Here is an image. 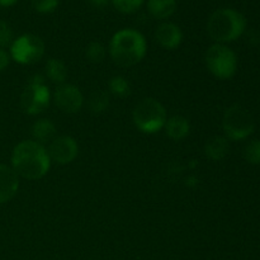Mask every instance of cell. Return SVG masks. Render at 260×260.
<instances>
[{
  "mask_svg": "<svg viewBox=\"0 0 260 260\" xmlns=\"http://www.w3.org/2000/svg\"><path fill=\"white\" fill-rule=\"evenodd\" d=\"M13 170L29 180L41 179L48 173L51 160L45 147L36 141H22L12 154Z\"/></svg>",
  "mask_w": 260,
  "mask_h": 260,
  "instance_id": "1",
  "label": "cell"
},
{
  "mask_svg": "<svg viewBox=\"0 0 260 260\" xmlns=\"http://www.w3.org/2000/svg\"><path fill=\"white\" fill-rule=\"evenodd\" d=\"M146 40L135 29L118 30L109 43V53L117 65L129 68L139 63L146 55Z\"/></svg>",
  "mask_w": 260,
  "mask_h": 260,
  "instance_id": "2",
  "label": "cell"
},
{
  "mask_svg": "<svg viewBox=\"0 0 260 260\" xmlns=\"http://www.w3.org/2000/svg\"><path fill=\"white\" fill-rule=\"evenodd\" d=\"M246 19L238 10L223 9L212 13L207 23V32L210 37L217 43L235 41L245 32Z\"/></svg>",
  "mask_w": 260,
  "mask_h": 260,
  "instance_id": "3",
  "label": "cell"
},
{
  "mask_svg": "<svg viewBox=\"0 0 260 260\" xmlns=\"http://www.w3.org/2000/svg\"><path fill=\"white\" fill-rule=\"evenodd\" d=\"M134 122L140 131L145 134H155L165 126L167 111L159 101L145 98L135 107Z\"/></svg>",
  "mask_w": 260,
  "mask_h": 260,
  "instance_id": "4",
  "label": "cell"
},
{
  "mask_svg": "<svg viewBox=\"0 0 260 260\" xmlns=\"http://www.w3.org/2000/svg\"><path fill=\"white\" fill-rule=\"evenodd\" d=\"M254 118L248 109L244 107L231 106L223 114L222 128L228 139L239 141L250 136L254 132Z\"/></svg>",
  "mask_w": 260,
  "mask_h": 260,
  "instance_id": "5",
  "label": "cell"
},
{
  "mask_svg": "<svg viewBox=\"0 0 260 260\" xmlns=\"http://www.w3.org/2000/svg\"><path fill=\"white\" fill-rule=\"evenodd\" d=\"M206 65L216 78L230 79L235 75L238 69V57L228 46L216 43L206 52Z\"/></svg>",
  "mask_w": 260,
  "mask_h": 260,
  "instance_id": "6",
  "label": "cell"
},
{
  "mask_svg": "<svg viewBox=\"0 0 260 260\" xmlns=\"http://www.w3.org/2000/svg\"><path fill=\"white\" fill-rule=\"evenodd\" d=\"M50 89L45 84V79L41 75H35L28 81V85L20 96V106L23 111L30 116L46 111L50 106Z\"/></svg>",
  "mask_w": 260,
  "mask_h": 260,
  "instance_id": "7",
  "label": "cell"
},
{
  "mask_svg": "<svg viewBox=\"0 0 260 260\" xmlns=\"http://www.w3.org/2000/svg\"><path fill=\"white\" fill-rule=\"evenodd\" d=\"M45 55V43L35 35H23L13 41L10 45V56L13 60L22 65H30Z\"/></svg>",
  "mask_w": 260,
  "mask_h": 260,
  "instance_id": "8",
  "label": "cell"
},
{
  "mask_svg": "<svg viewBox=\"0 0 260 260\" xmlns=\"http://www.w3.org/2000/svg\"><path fill=\"white\" fill-rule=\"evenodd\" d=\"M48 156L51 161L58 165L70 164L79 154V146L75 139L70 136H58L51 141L48 149Z\"/></svg>",
  "mask_w": 260,
  "mask_h": 260,
  "instance_id": "9",
  "label": "cell"
},
{
  "mask_svg": "<svg viewBox=\"0 0 260 260\" xmlns=\"http://www.w3.org/2000/svg\"><path fill=\"white\" fill-rule=\"evenodd\" d=\"M55 104L63 113L73 114L80 111L84 103V96L79 88L71 84H61L53 94Z\"/></svg>",
  "mask_w": 260,
  "mask_h": 260,
  "instance_id": "10",
  "label": "cell"
},
{
  "mask_svg": "<svg viewBox=\"0 0 260 260\" xmlns=\"http://www.w3.org/2000/svg\"><path fill=\"white\" fill-rule=\"evenodd\" d=\"M156 42L167 50H175L183 41V32L174 23L165 22L156 28Z\"/></svg>",
  "mask_w": 260,
  "mask_h": 260,
  "instance_id": "11",
  "label": "cell"
},
{
  "mask_svg": "<svg viewBox=\"0 0 260 260\" xmlns=\"http://www.w3.org/2000/svg\"><path fill=\"white\" fill-rule=\"evenodd\" d=\"M19 179L13 168L0 164V203H5L12 200L18 192Z\"/></svg>",
  "mask_w": 260,
  "mask_h": 260,
  "instance_id": "12",
  "label": "cell"
},
{
  "mask_svg": "<svg viewBox=\"0 0 260 260\" xmlns=\"http://www.w3.org/2000/svg\"><path fill=\"white\" fill-rule=\"evenodd\" d=\"M165 132L174 141H180L189 135L190 124L185 117L173 116L165 122Z\"/></svg>",
  "mask_w": 260,
  "mask_h": 260,
  "instance_id": "13",
  "label": "cell"
},
{
  "mask_svg": "<svg viewBox=\"0 0 260 260\" xmlns=\"http://www.w3.org/2000/svg\"><path fill=\"white\" fill-rule=\"evenodd\" d=\"M230 150V144H229L228 137L215 136L211 140H208L205 147L206 156L213 161H220L225 159Z\"/></svg>",
  "mask_w": 260,
  "mask_h": 260,
  "instance_id": "14",
  "label": "cell"
},
{
  "mask_svg": "<svg viewBox=\"0 0 260 260\" xmlns=\"http://www.w3.org/2000/svg\"><path fill=\"white\" fill-rule=\"evenodd\" d=\"M56 127L50 119H38L32 126V136L36 142L38 144H46L48 141H52L55 139Z\"/></svg>",
  "mask_w": 260,
  "mask_h": 260,
  "instance_id": "15",
  "label": "cell"
},
{
  "mask_svg": "<svg viewBox=\"0 0 260 260\" xmlns=\"http://www.w3.org/2000/svg\"><path fill=\"white\" fill-rule=\"evenodd\" d=\"M147 9L156 19H167L174 14L177 9V0H149Z\"/></svg>",
  "mask_w": 260,
  "mask_h": 260,
  "instance_id": "16",
  "label": "cell"
},
{
  "mask_svg": "<svg viewBox=\"0 0 260 260\" xmlns=\"http://www.w3.org/2000/svg\"><path fill=\"white\" fill-rule=\"evenodd\" d=\"M46 75L52 83L63 84L68 78V68L58 58H50L46 62Z\"/></svg>",
  "mask_w": 260,
  "mask_h": 260,
  "instance_id": "17",
  "label": "cell"
},
{
  "mask_svg": "<svg viewBox=\"0 0 260 260\" xmlns=\"http://www.w3.org/2000/svg\"><path fill=\"white\" fill-rule=\"evenodd\" d=\"M89 109L91 113L101 114L108 108L109 106V95L103 90H96L89 98Z\"/></svg>",
  "mask_w": 260,
  "mask_h": 260,
  "instance_id": "18",
  "label": "cell"
},
{
  "mask_svg": "<svg viewBox=\"0 0 260 260\" xmlns=\"http://www.w3.org/2000/svg\"><path fill=\"white\" fill-rule=\"evenodd\" d=\"M109 89H111L112 94H114L116 96H119V98H126L131 93L128 81L123 76H113L109 80Z\"/></svg>",
  "mask_w": 260,
  "mask_h": 260,
  "instance_id": "19",
  "label": "cell"
},
{
  "mask_svg": "<svg viewBox=\"0 0 260 260\" xmlns=\"http://www.w3.org/2000/svg\"><path fill=\"white\" fill-rule=\"evenodd\" d=\"M85 56L90 62L99 63L106 58V48L102 43L94 41V42H90L86 46Z\"/></svg>",
  "mask_w": 260,
  "mask_h": 260,
  "instance_id": "20",
  "label": "cell"
},
{
  "mask_svg": "<svg viewBox=\"0 0 260 260\" xmlns=\"http://www.w3.org/2000/svg\"><path fill=\"white\" fill-rule=\"evenodd\" d=\"M244 159L253 165L260 164V140H253L244 147Z\"/></svg>",
  "mask_w": 260,
  "mask_h": 260,
  "instance_id": "21",
  "label": "cell"
},
{
  "mask_svg": "<svg viewBox=\"0 0 260 260\" xmlns=\"http://www.w3.org/2000/svg\"><path fill=\"white\" fill-rule=\"evenodd\" d=\"M117 10L124 14H129L139 9L142 5L144 0H112Z\"/></svg>",
  "mask_w": 260,
  "mask_h": 260,
  "instance_id": "22",
  "label": "cell"
},
{
  "mask_svg": "<svg viewBox=\"0 0 260 260\" xmlns=\"http://www.w3.org/2000/svg\"><path fill=\"white\" fill-rule=\"evenodd\" d=\"M58 0H32V7L35 8L36 12L47 14L52 13L57 8Z\"/></svg>",
  "mask_w": 260,
  "mask_h": 260,
  "instance_id": "23",
  "label": "cell"
},
{
  "mask_svg": "<svg viewBox=\"0 0 260 260\" xmlns=\"http://www.w3.org/2000/svg\"><path fill=\"white\" fill-rule=\"evenodd\" d=\"M13 43V30L7 22L0 20V48Z\"/></svg>",
  "mask_w": 260,
  "mask_h": 260,
  "instance_id": "24",
  "label": "cell"
},
{
  "mask_svg": "<svg viewBox=\"0 0 260 260\" xmlns=\"http://www.w3.org/2000/svg\"><path fill=\"white\" fill-rule=\"evenodd\" d=\"M10 62V56L8 55V52L3 48H0V71L5 70L8 68Z\"/></svg>",
  "mask_w": 260,
  "mask_h": 260,
  "instance_id": "25",
  "label": "cell"
},
{
  "mask_svg": "<svg viewBox=\"0 0 260 260\" xmlns=\"http://www.w3.org/2000/svg\"><path fill=\"white\" fill-rule=\"evenodd\" d=\"M250 42L253 43V45H259L260 43V33L255 32V30H253V32L250 33Z\"/></svg>",
  "mask_w": 260,
  "mask_h": 260,
  "instance_id": "26",
  "label": "cell"
},
{
  "mask_svg": "<svg viewBox=\"0 0 260 260\" xmlns=\"http://www.w3.org/2000/svg\"><path fill=\"white\" fill-rule=\"evenodd\" d=\"M17 2L18 0H0V7H4V8L13 7Z\"/></svg>",
  "mask_w": 260,
  "mask_h": 260,
  "instance_id": "27",
  "label": "cell"
},
{
  "mask_svg": "<svg viewBox=\"0 0 260 260\" xmlns=\"http://www.w3.org/2000/svg\"><path fill=\"white\" fill-rule=\"evenodd\" d=\"M108 2L109 0H90L91 4L95 5V7H104Z\"/></svg>",
  "mask_w": 260,
  "mask_h": 260,
  "instance_id": "28",
  "label": "cell"
}]
</instances>
